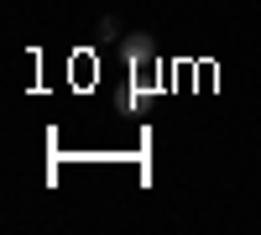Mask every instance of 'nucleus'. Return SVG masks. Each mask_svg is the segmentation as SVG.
<instances>
[{"mask_svg": "<svg viewBox=\"0 0 261 235\" xmlns=\"http://www.w3.org/2000/svg\"><path fill=\"white\" fill-rule=\"evenodd\" d=\"M120 58L130 63V68H141V63L157 58V47H151V37H141V32H136V37H125V42H120Z\"/></svg>", "mask_w": 261, "mask_h": 235, "instance_id": "1", "label": "nucleus"}]
</instances>
